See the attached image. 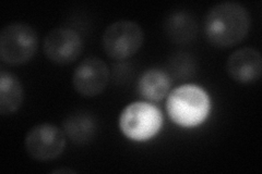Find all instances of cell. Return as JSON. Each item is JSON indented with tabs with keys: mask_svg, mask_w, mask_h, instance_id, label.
<instances>
[{
	"mask_svg": "<svg viewBox=\"0 0 262 174\" xmlns=\"http://www.w3.org/2000/svg\"><path fill=\"white\" fill-rule=\"evenodd\" d=\"M108 82V65L97 57H89L81 61L72 76L73 88L85 98L101 95L107 87Z\"/></svg>",
	"mask_w": 262,
	"mask_h": 174,
	"instance_id": "obj_8",
	"label": "cell"
},
{
	"mask_svg": "<svg viewBox=\"0 0 262 174\" xmlns=\"http://www.w3.org/2000/svg\"><path fill=\"white\" fill-rule=\"evenodd\" d=\"M250 24L247 8L236 2H222L207 13L203 24L204 36L216 48H232L248 36Z\"/></svg>",
	"mask_w": 262,
	"mask_h": 174,
	"instance_id": "obj_1",
	"label": "cell"
},
{
	"mask_svg": "<svg viewBox=\"0 0 262 174\" xmlns=\"http://www.w3.org/2000/svg\"><path fill=\"white\" fill-rule=\"evenodd\" d=\"M163 124V115L158 107L150 103L136 102L121 111L119 128L126 137L143 142L159 133Z\"/></svg>",
	"mask_w": 262,
	"mask_h": 174,
	"instance_id": "obj_4",
	"label": "cell"
},
{
	"mask_svg": "<svg viewBox=\"0 0 262 174\" xmlns=\"http://www.w3.org/2000/svg\"><path fill=\"white\" fill-rule=\"evenodd\" d=\"M47 59L57 65H68L79 59L83 52V39L77 31L59 27L49 31L43 41Z\"/></svg>",
	"mask_w": 262,
	"mask_h": 174,
	"instance_id": "obj_7",
	"label": "cell"
},
{
	"mask_svg": "<svg viewBox=\"0 0 262 174\" xmlns=\"http://www.w3.org/2000/svg\"><path fill=\"white\" fill-rule=\"evenodd\" d=\"M143 41L142 28L130 20H120L110 24L102 37L104 52L111 59L117 61L135 56L141 49Z\"/></svg>",
	"mask_w": 262,
	"mask_h": 174,
	"instance_id": "obj_5",
	"label": "cell"
},
{
	"mask_svg": "<svg viewBox=\"0 0 262 174\" xmlns=\"http://www.w3.org/2000/svg\"><path fill=\"white\" fill-rule=\"evenodd\" d=\"M262 58L255 48L245 47L231 54L226 62V72L233 81L252 84L261 77Z\"/></svg>",
	"mask_w": 262,
	"mask_h": 174,
	"instance_id": "obj_9",
	"label": "cell"
},
{
	"mask_svg": "<svg viewBox=\"0 0 262 174\" xmlns=\"http://www.w3.org/2000/svg\"><path fill=\"white\" fill-rule=\"evenodd\" d=\"M63 132L71 142L78 145L86 144L96 134L97 124L95 119L88 112L73 113L63 121Z\"/></svg>",
	"mask_w": 262,
	"mask_h": 174,
	"instance_id": "obj_13",
	"label": "cell"
},
{
	"mask_svg": "<svg viewBox=\"0 0 262 174\" xmlns=\"http://www.w3.org/2000/svg\"><path fill=\"white\" fill-rule=\"evenodd\" d=\"M37 48V33L27 23H10L0 33V58L6 64L15 67L28 63Z\"/></svg>",
	"mask_w": 262,
	"mask_h": 174,
	"instance_id": "obj_3",
	"label": "cell"
},
{
	"mask_svg": "<svg viewBox=\"0 0 262 174\" xmlns=\"http://www.w3.org/2000/svg\"><path fill=\"white\" fill-rule=\"evenodd\" d=\"M24 147L32 159L51 161L58 158L66 148L64 132L52 123H40L29 130Z\"/></svg>",
	"mask_w": 262,
	"mask_h": 174,
	"instance_id": "obj_6",
	"label": "cell"
},
{
	"mask_svg": "<svg viewBox=\"0 0 262 174\" xmlns=\"http://www.w3.org/2000/svg\"><path fill=\"white\" fill-rule=\"evenodd\" d=\"M168 74L159 69H150L142 73L138 82V93L147 102H161L170 88Z\"/></svg>",
	"mask_w": 262,
	"mask_h": 174,
	"instance_id": "obj_11",
	"label": "cell"
},
{
	"mask_svg": "<svg viewBox=\"0 0 262 174\" xmlns=\"http://www.w3.org/2000/svg\"><path fill=\"white\" fill-rule=\"evenodd\" d=\"M164 31L166 36L175 44H188L198 34V23L188 11H175L165 19Z\"/></svg>",
	"mask_w": 262,
	"mask_h": 174,
	"instance_id": "obj_10",
	"label": "cell"
},
{
	"mask_svg": "<svg viewBox=\"0 0 262 174\" xmlns=\"http://www.w3.org/2000/svg\"><path fill=\"white\" fill-rule=\"evenodd\" d=\"M23 98V86L19 78L3 70L0 73V114L10 115L18 111Z\"/></svg>",
	"mask_w": 262,
	"mask_h": 174,
	"instance_id": "obj_12",
	"label": "cell"
},
{
	"mask_svg": "<svg viewBox=\"0 0 262 174\" xmlns=\"http://www.w3.org/2000/svg\"><path fill=\"white\" fill-rule=\"evenodd\" d=\"M210 108L208 93L193 84H185L171 90L166 101L168 117L184 128H193L201 124L208 118Z\"/></svg>",
	"mask_w": 262,
	"mask_h": 174,
	"instance_id": "obj_2",
	"label": "cell"
},
{
	"mask_svg": "<svg viewBox=\"0 0 262 174\" xmlns=\"http://www.w3.org/2000/svg\"><path fill=\"white\" fill-rule=\"evenodd\" d=\"M54 173H76V171L70 170V169H61V170H55Z\"/></svg>",
	"mask_w": 262,
	"mask_h": 174,
	"instance_id": "obj_14",
	"label": "cell"
}]
</instances>
